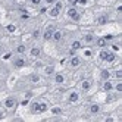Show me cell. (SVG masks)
<instances>
[{"instance_id":"obj_8","label":"cell","mask_w":122,"mask_h":122,"mask_svg":"<svg viewBox=\"0 0 122 122\" xmlns=\"http://www.w3.org/2000/svg\"><path fill=\"white\" fill-rule=\"evenodd\" d=\"M13 66L16 68V69H21V68H25V65H27V60H25L22 56H18V57H15L13 59Z\"/></svg>"},{"instance_id":"obj_29","label":"cell","mask_w":122,"mask_h":122,"mask_svg":"<svg viewBox=\"0 0 122 122\" xmlns=\"http://www.w3.org/2000/svg\"><path fill=\"white\" fill-rule=\"evenodd\" d=\"M47 110H49L47 103H44V102H40V113H43V112H47Z\"/></svg>"},{"instance_id":"obj_14","label":"cell","mask_w":122,"mask_h":122,"mask_svg":"<svg viewBox=\"0 0 122 122\" xmlns=\"http://www.w3.org/2000/svg\"><path fill=\"white\" fill-rule=\"evenodd\" d=\"M81 49H82V41L81 40H74L71 43V51H72V53L76 51V50H81Z\"/></svg>"},{"instance_id":"obj_26","label":"cell","mask_w":122,"mask_h":122,"mask_svg":"<svg viewBox=\"0 0 122 122\" xmlns=\"http://www.w3.org/2000/svg\"><path fill=\"white\" fill-rule=\"evenodd\" d=\"M50 112H51V115H62V112H63V109L62 107H59V106H53V107H51L50 109Z\"/></svg>"},{"instance_id":"obj_21","label":"cell","mask_w":122,"mask_h":122,"mask_svg":"<svg viewBox=\"0 0 122 122\" xmlns=\"http://www.w3.org/2000/svg\"><path fill=\"white\" fill-rule=\"evenodd\" d=\"M118 97H119V94H118V93H115V91H109V93H107V97H106V103L115 102Z\"/></svg>"},{"instance_id":"obj_10","label":"cell","mask_w":122,"mask_h":122,"mask_svg":"<svg viewBox=\"0 0 122 122\" xmlns=\"http://www.w3.org/2000/svg\"><path fill=\"white\" fill-rule=\"evenodd\" d=\"M102 90L106 91V93L113 91V81H112V80H104L103 84H102Z\"/></svg>"},{"instance_id":"obj_40","label":"cell","mask_w":122,"mask_h":122,"mask_svg":"<svg viewBox=\"0 0 122 122\" xmlns=\"http://www.w3.org/2000/svg\"><path fill=\"white\" fill-rule=\"evenodd\" d=\"M104 122H113V118H106V119H104Z\"/></svg>"},{"instance_id":"obj_35","label":"cell","mask_w":122,"mask_h":122,"mask_svg":"<svg viewBox=\"0 0 122 122\" xmlns=\"http://www.w3.org/2000/svg\"><path fill=\"white\" fill-rule=\"evenodd\" d=\"M40 36H41V32H40V30H36V31L32 32V37H34V38H38Z\"/></svg>"},{"instance_id":"obj_30","label":"cell","mask_w":122,"mask_h":122,"mask_svg":"<svg viewBox=\"0 0 122 122\" xmlns=\"http://www.w3.org/2000/svg\"><path fill=\"white\" fill-rule=\"evenodd\" d=\"M53 6L56 7V9H59L60 12H62V9H63V2H60V0H56V2L53 3Z\"/></svg>"},{"instance_id":"obj_36","label":"cell","mask_w":122,"mask_h":122,"mask_svg":"<svg viewBox=\"0 0 122 122\" xmlns=\"http://www.w3.org/2000/svg\"><path fill=\"white\" fill-rule=\"evenodd\" d=\"M88 3V0H76V5H81V6H85Z\"/></svg>"},{"instance_id":"obj_1","label":"cell","mask_w":122,"mask_h":122,"mask_svg":"<svg viewBox=\"0 0 122 122\" xmlns=\"http://www.w3.org/2000/svg\"><path fill=\"white\" fill-rule=\"evenodd\" d=\"M66 16L74 22H80L81 21V12L78 10L75 6H69L66 9Z\"/></svg>"},{"instance_id":"obj_34","label":"cell","mask_w":122,"mask_h":122,"mask_svg":"<svg viewBox=\"0 0 122 122\" xmlns=\"http://www.w3.org/2000/svg\"><path fill=\"white\" fill-rule=\"evenodd\" d=\"M56 2V0H43V3L47 5V6H53V3Z\"/></svg>"},{"instance_id":"obj_11","label":"cell","mask_w":122,"mask_h":122,"mask_svg":"<svg viewBox=\"0 0 122 122\" xmlns=\"http://www.w3.org/2000/svg\"><path fill=\"white\" fill-rule=\"evenodd\" d=\"M88 112L91 113V115H99V113L102 112V106L99 103H93L88 106Z\"/></svg>"},{"instance_id":"obj_4","label":"cell","mask_w":122,"mask_h":122,"mask_svg":"<svg viewBox=\"0 0 122 122\" xmlns=\"http://www.w3.org/2000/svg\"><path fill=\"white\" fill-rule=\"evenodd\" d=\"M82 65V57L81 56H72L71 59H69V66H71L72 69H76V68H80Z\"/></svg>"},{"instance_id":"obj_6","label":"cell","mask_w":122,"mask_h":122,"mask_svg":"<svg viewBox=\"0 0 122 122\" xmlns=\"http://www.w3.org/2000/svg\"><path fill=\"white\" fill-rule=\"evenodd\" d=\"M53 80H55V84L62 85V84H65V81H66V76H65L63 72H55V74H53Z\"/></svg>"},{"instance_id":"obj_5","label":"cell","mask_w":122,"mask_h":122,"mask_svg":"<svg viewBox=\"0 0 122 122\" xmlns=\"http://www.w3.org/2000/svg\"><path fill=\"white\" fill-rule=\"evenodd\" d=\"M66 100L69 102V103H72V104H75V103H78V102H80L81 100V94L80 93H78V91H71V93H69L68 94V97H66Z\"/></svg>"},{"instance_id":"obj_12","label":"cell","mask_w":122,"mask_h":122,"mask_svg":"<svg viewBox=\"0 0 122 122\" xmlns=\"http://www.w3.org/2000/svg\"><path fill=\"white\" fill-rule=\"evenodd\" d=\"M28 81H30L31 84H38V82L41 81V76H40V74H37V72H32V74L28 75Z\"/></svg>"},{"instance_id":"obj_3","label":"cell","mask_w":122,"mask_h":122,"mask_svg":"<svg viewBox=\"0 0 122 122\" xmlns=\"http://www.w3.org/2000/svg\"><path fill=\"white\" fill-rule=\"evenodd\" d=\"M56 28H55V25H47L46 27V30L43 31V34H41V37H43V40L44 41H50L51 40V36H53V31H55Z\"/></svg>"},{"instance_id":"obj_17","label":"cell","mask_w":122,"mask_h":122,"mask_svg":"<svg viewBox=\"0 0 122 122\" xmlns=\"http://www.w3.org/2000/svg\"><path fill=\"white\" fill-rule=\"evenodd\" d=\"M47 15L50 16V18H57V16L60 15V10L56 9L55 6H50V7H49V10H47Z\"/></svg>"},{"instance_id":"obj_37","label":"cell","mask_w":122,"mask_h":122,"mask_svg":"<svg viewBox=\"0 0 122 122\" xmlns=\"http://www.w3.org/2000/svg\"><path fill=\"white\" fill-rule=\"evenodd\" d=\"M112 49H113V51H118V50H119V46H118V44H113Z\"/></svg>"},{"instance_id":"obj_16","label":"cell","mask_w":122,"mask_h":122,"mask_svg":"<svg viewBox=\"0 0 122 122\" xmlns=\"http://www.w3.org/2000/svg\"><path fill=\"white\" fill-rule=\"evenodd\" d=\"M96 46H97L99 49H104L107 46V38H104V37H100V38H96Z\"/></svg>"},{"instance_id":"obj_32","label":"cell","mask_w":122,"mask_h":122,"mask_svg":"<svg viewBox=\"0 0 122 122\" xmlns=\"http://www.w3.org/2000/svg\"><path fill=\"white\" fill-rule=\"evenodd\" d=\"M6 30L9 31V32H15V31H16V27H15L13 24H9V25H7V27H6Z\"/></svg>"},{"instance_id":"obj_39","label":"cell","mask_w":122,"mask_h":122,"mask_svg":"<svg viewBox=\"0 0 122 122\" xmlns=\"http://www.w3.org/2000/svg\"><path fill=\"white\" fill-rule=\"evenodd\" d=\"M68 2H69V3H71L72 6H74V5H76V0H68Z\"/></svg>"},{"instance_id":"obj_15","label":"cell","mask_w":122,"mask_h":122,"mask_svg":"<svg viewBox=\"0 0 122 122\" xmlns=\"http://www.w3.org/2000/svg\"><path fill=\"white\" fill-rule=\"evenodd\" d=\"M62 38H63V32L60 31V30H55L53 31V36H51V40H53L55 43H59Z\"/></svg>"},{"instance_id":"obj_31","label":"cell","mask_w":122,"mask_h":122,"mask_svg":"<svg viewBox=\"0 0 122 122\" xmlns=\"http://www.w3.org/2000/svg\"><path fill=\"white\" fill-rule=\"evenodd\" d=\"M106 53H107L106 47H104V49H102V50H100V53H99V57H100L102 60H104V57H106Z\"/></svg>"},{"instance_id":"obj_7","label":"cell","mask_w":122,"mask_h":122,"mask_svg":"<svg viewBox=\"0 0 122 122\" xmlns=\"http://www.w3.org/2000/svg\"><path fill=\"white\" fill-rule=\"evenodd\" d=\"M82 44H94V41H96V36L94 34H91V32H88V34H84L82 36Z\"/></svg>"},{"instance_id":"obj_19","label":"cell","mask_w":122,"mask_h":122,"mask_svg":"<svg viewBox=\"0 0 122 122\" xmlns=\"http://www.w3.org/2000/svg\"><path fill=\"white\" fill-rule=\"evenodd\" d=\"M107 21H109V16L107 15H99L97 16V19H96V22H97V25H106L107 24Z\"/></svg>"},{"instance_id":"obj_22","label":"cell","mask_w":122,"mask_h":122,"mask_svg":"<svg viewBox=\"0 0 122 122\" xmlns=\"http://www.w3.org/2000/svg\"><path fill=\"white\" fill-rule=\"evenodd\" d=\"M15 53L19 55V56L25 55V53H27V46H25V44H18V46H16V49H15Z\"/></svg>"},{"instance_id":"obj_33","label":"cell","mask_w":122,"mask_h":122,"mask_svg":"<svg viewBox=\"0 0 122 122\" xmlns=\"http://www.w3.org/2000/svg\"><path fill=\"white\" fill-rule=\"evenodd\" d=\"M31 2V5H34V6H40L41 3H43V0H30Z\"/></svg>"},{"instance_id":"obj_41","label":"cell","mask_w":122,"mask_h":122,"mask_svg":"<svg viewBox=\"0 0 122 122\" xmlns=\"http://www.w3.org/2000/svg\"><path fill=\"white\" fill-rule=\"evenodd\" d=\"M5 118V112H0V119H3Z\"/></svg>"},{"instance_id":"obj_20","label":"cell","mask_w":122,"mask_h":122,"mask_svg":"<svg viewBox=\"0 0 122 122\" xmlns=\"http://www.w3.org/2000/svg\"><path fill=\"white\" fill-rule=\"evenodd\" d=\"M43 74H44L46 76H50V75H53L55 74V66L53 65H47L43 68Z\"/></svg>"},{"instance_id":"obj_18","label":"cell","mask_w":122,"mask_h":122,"mask_svg":"<svg viewBox=\"0 0 122 122\" xmlns=\"http://www.w3.org/2000/svg\"><path fill=\"white\" fill-rule=\"evenodd\" d=\"M30 56H31V57H40V56H41V49L37 47V46L31 47V49H30Z\"/></svg>"},{"instance_id":"obj_13","label":"cell","mask_w":122,"mask_h":122,"mask_svg":"<svg viewBox=\"0 0 122 122\" xmlns=\"http://www.w3.org/2000/svg\"><path fill=\"white\" fill-rule=\"evenodd\" d=\"M115 60H116V53H115V51H112V50H107L106 57H104V62H107V63H113Z\"/></svg>"},{"instance_id":"obj_38","label":"cell","mask_w":122,"mask_h":122,"mask_svg":"<svg viewBox=\"0 0 122 122\" xmlns=\"http://www.w3.org/2000/svg\"><path fill=\"white\" fill-rule=\"evenodd\" d=\"M3 50H5V47H3V44H2V43H0V55L3 53Z\"/></svg>"},{"instance_id":"obj_23","label":"cell","mask_w":122,"mask_h":122,"mask_svg":"<svg viewBox=\"0 0 122 122\" xmlns=\"http://www.w3.org/2000/svg\"><path fill=\"white\" fill-rule=\"evenodd\" d=\"M100 78L104 81V80H110L112 78V72L109 71V69H102L100 71Z\"/></svg>"},{"instance_id":"obj_27","label":"cell","mask_w":122,"mask_h":122,"mask_svg":"<svg viewBox=\"0 0 122 122\" xmlns=\"http://www.w3.org/2000/svg\"><path fill=\"white\" fill-rule=\"evenodd\" d=\"M82 56H84L85 59H91V57H93V50H91V49H84V50H82Z\"/></svg>"},{"instance_id":"obj_2","label":"cell","mask_w":122,"mask_h":122,"mask_svg":"<svg viewBox=\"0 0 122 122\" xmlns=\"http://www.w3.org/2000/svg\"><path fill=\"white\" fill-rule=\"evenodd\" d=\"M3 106H5L6 109L12 110V109H15L16 106H18V100H16V97H13V96H9V97H6V99H5Z\"/></svg>"},{"instance_id":"obj_28","label":"cell","mask_w":122,"mask_h":122,"mask_svg":"<svg viewBox=\"0 0 122 122\" xmlns=\"http://www.w3.org/2000/svg\"><path fill=\"white\" fill-rule=\"evenodd\" d=\"M112 76H115V80H122V71H121V69L113 71L112 72Z\"/></svg>"},{"instance_id":"obj_24","label":"cell","mask_w":122,"mask_h":122,"mask_svg":"<svg viewBox=\"0 0 122 122\" xmlns=\"http://www.w3.org/2000/svg\"><path fill=\"white\" fill-rule=\"evenodd\" d=\"M113 91L118 94L122 93V81L121 80H116V82H113Z\"/></svg>"},{"instance_id":"obj_9","label":"cell","mask_w":122,"mask_h":122,"mask_svg":"<svg viewBox=\"0 0 122 122\" xmlns=\"http://www.w3.org/2000/svg\"><path fill=\"white\" fill-rule=\"evenodd\" d=\"M91 85H93L91 80H84V81L80 82V88H81V91H84V93H88V91L91 90Z\"/></svg>"},{"instance_id":"obj_25","label":"cell","mask_w":122,"mask_h":122,"mask_svg":"<svg viewBox=\"0 0 122 122\" xmlns=\"http://www.w3.org/2000/svg\"><path fill=\"white\" fill-rule=\"evenodd\" d=\"M30 110H31V113H40V102H34V103H31Z\"/></svg>"}]
</instances>
